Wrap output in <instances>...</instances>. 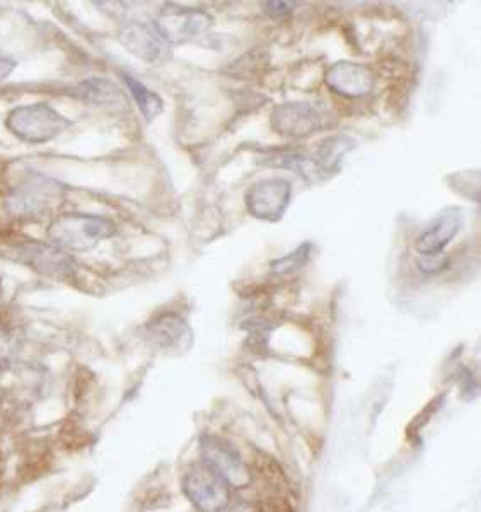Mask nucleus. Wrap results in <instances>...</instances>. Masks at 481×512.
Here are the masks:
<instances>
[{
    "mask_svg": "<svg viewBox=\"0 0 481 512\" xmlns=\"http://www.w3.org/2000/svg\"><path fill=\"white\" fill-rule=\"evenodd\" d=\"M18 352V338L16 335L0 326V366H7Z\"/></svg>",
    "mask_w": 481,
    "mask_h": 512,
    "instance_id": "obj_18",
    "label": "nucleus"
},
{
    "mask_svg": "<svg viewBox=\"0 0 481 512\" xmlns=\"http://www.w3.org/2000/svg\"><path fill=\"white\" fill-rule=\"evenodd\" d=\"M270 125L287 139H308L326 127V115L313 103L290 101L273 108Z\"/></svg>",
    "mask_w": 481,
    "mask_h": 512,
    "instance_id": "obj_6",
    "label": "nucleus"
},
{
    "mask_svg": "<svg viewBox=\"0 0 481 512\" xmlns=\"http://www.w3.org/2000/svg\"><path fill=\"white\" fill-rule=\"evenodd\" d=\"M326 84L333 93L343 98H362L372 93L376 86V76L367 65L355 62H337L326 70Z\"/></svg>",
    "mask_w": 481,
    "mask_h": 512,
    "instance_id": "obj_12",
    "label": "nucleus"
},
{
    "mask_svg": "<svg viewBox=\"0 0 481 512\" xmlns=\"http://www.w3.org/2000/svg\"><path fill=\"white\" fill-rule=\"evenodd\" d=\"M464 216L458 207H449L439 212L418 234L417 251L420 256L442 255L463 229Z\"/></svg>",
    "mask_w": 481,
    "mask_h": 512,
    "instance_id": "obj_10",
    "label": "nucleus"
},
{
    "mask_svg": "<svg viewBox=\"0 0 481 512\" xmlns=\"http://www.w3.org/2000/svg\"><path fill=\"white\" fill-rule=\"evenodd\" d=\"M263 12L267 14L270 19H284L290 16V12L296 9L294 2H263Z\"/></svg>",
    "mask_w": 481,
    "mask_h": 512,
    "instance_id": "obj_20",
    "label": "nucleus"
},
{
    "mask_svg": "<svg viewBox=\"0 0 481 512\" xmlns=\"http://www.w3.org/2000/svg\"><path fill=\"white\" fill-rule=\"evenodd\" d=\"M16 67H18L16 60L0 55V82L6 81L7 77L11 76Z\"/></svg>",
    "mask_w": 481,
    "mask_h": 512,
    "instance_id": "obj_21",
    "label": "nucleus"
},
{
    "mask_svg": "<svg viewBox=\"0 0 481 512\" xmlns=\"http://www.w3.org/2000/svg\"><path fill=\"white\" fill-rule=\"evenodd\" d=\"M0 294H2V277H0Z\"/></svg>",
    "mask_w": 481,
    "mask_h": 512,
    "instance_id": "obj_22",
    "label": "nucleus"
},
{
    "mask_svg": "<svg viewBox=\"0 0 481 512\" xmlns=\"http://www.w3.org/2000/svg\"><path fill=\"white\" fill-rule=\"evenodd\" d=\"M447 258L444 253L442 255L420 256L418 258V268L424 274H441L442 270H446Z\"/></svg>",
    "mask_w": 481,
    "mask_h": 512,
    "instance_id": "obj_19",
    "label": "nucleus"
},
{
    "mask_svg": "<svg viewBox=\"0 0 481 512\" xmlns=\"http://www.w3.org/2000/svg\"><path fill=\"white\" fill-rule=\"evenodd\" d=\"M69 98L81 101L84 105L98 106V108H115L125 105V94L120 86L105 77H89L77 82L64 91Z\"/></svg>",
    "mask_w": 481,
    "mask_h": 512,
    "instance_id": "obj_13",
    "label": "nucleus"
},
{
    "mask_svg": "<svg viewBox=\"0 0 481 512\" xmlns=\"http://www.w3.org/2000/svg\"><path fill=\"white\" fill-rule=\"evenodd\" d=\"M120 41L128 52L144 60L147 64L164 62L171 55V45L157 33L154 24L132 21L123 26L120 31Z\"/></svg>",
    "mask_w": 481,
    "mask_h": 512,
    "instance_id": "obj_9",
    "label": "nucleus"
},
{
    "mask_svg": "<svg viewBox=\"0 0 481 512\" xmlns=\"http://www.w3.org/2000/svg\"><path fill=\"white\" fill-rule=\"evenodd\" d=\"M145 338L166 354H181L192 345V328L181 316L164 313L149 321L144 328Z\"/></svg>",
    "mask_w": 481,
    "mask_h": 512,
    "instance_id": "obj_11",
    "label": "nucleus"
},
{
    "mask_svg": "<svg viewBox=\"0 0 481 512\" xmlns=\"http://www.w3.org/2000/svg\"><path fill=\"white\" fill-rule=\"evenodd\" d=\"M157 33L168 45H183L207 35L214 19L200 7L174 6L166 4L152 21Z\"/></svg>",
    "mask_w": 481,
    "mask_h": 512,
    "instance_id": "obj_5",
    "label": "nucleus"
},
{
    "mask_svg": "<svg viewBox=\"0 0 481 512\" xmlns=\"http://www.w3.org/2000/svg\"><path fill=\"white\" fill-rule=\"evenodd\" d=\"M0 256L48 279H72L79 268L74 255L58 250L48 241H36L31 238L19 239L14 243L0 246Z\"/></svg>",
    "mask_w": 481,
    "mask_h": 512,
    "instance_id": "obj_3",
    "label": "nucleus"
},
{
    "mask_svg": "<svg viewBox=\"0 0 481 512\" xmlns=\"http://www.w3.org/2000/svg\"><path fill=\"white\" fill-rule=\"evenodd\" d=\"M355 147L354 140L347 137V135H335L330 139L323 140L318 151L314 154L313 158L318 163L319 169L323 171L325 178L330 176V173H337L342 164V159L348 151H352Z\"/></svg>",
    "mask_w": 481,
    "mask_h": 512,
    "instance_id": "obj_15",
    "label": "nucleus"
},
{
    "mask_svg": "<svg viewBox=\"0 0 481 512\" xmlns=\"http://www.w3.org/2000/svg\"><path fill=\"white\" fill-rule=\"evenodd\" d=\"M69 118L47 103L16 106L6 117V128L24 144L40 146L57 139L69 130Z\"/></svg>",
    "mask_w": 481,
    "mask_h": 512,
    "instance_id": "obj_4",
    "label": "nucleus"
},
{
    "mask_svg": "<svg viewBox=\"0 0 481 512\" xmlns=\"http://www.w3.org/2000/svg\"><path fill=\"white\" fill-rule=\"evenodd\" d=\"M67 187L62 181L28 169L4 198L7 216L18 221H35L47 216L64 202Z\"/></svg>",
    "mask_w": 481,
    "mask_h": 512,
    "instance_id": "obj_1",
    "label": "nucleus"
},
{
    "mask_svg": "<svg viewBox=\"0 0 481 512\" xmlns=\"http://www.w3.org/2000/svg\"><path fill=\"white\" fill-rule=\"evenodd\" d=\"M203 460L205 466L212 470L215 475L224 478L227 477L234 483H239L241 477H244V468L241 466L238 456H232V451L226 448L219 441H203Z\"/></svg>",
    "mask_w": 481,
    "mask_h": 512,
    "instance_id": "obj_14",
    "label": "nucleus"
},
{
    "mask_svg": "<svg viewBox=\"0 0 481 512\" xmlns=\"http://www.w3.org/2000/svg\"><path fill=\"white\" fill-rule=\"evenodd\" d=\"M313 245L311 243H304L299 246L297 250L292 251L287 256H282L279 260L272 262V270L275 274L285 275L294 274L297 270H301L306 263H308L309 255H311Z\"/></svg>",
    "mask_w": 481,
    "mask_h": 512,
    "instance_id": "obj_17",
    "label": "nucleus"
},
{
    "mask_svg": "<svg viewBox=\"0 0 481 512\" xmlns=\"http://www.w3.org/2000/svg\"><path fill=\"white\" fill-rule=\"evenodd\" d=\"M123 82L127 86L128 93L132 94L135 103L139 106V110L142 111L145 120L152 122L156 120L161 113L164 111V101L159 94L154 93L152 89L147 88L144 82H140L139 79L130 76V74H123Z\"/></svg>",
    "mask_w": 481,
    "mask_h": 512,
    "instance_id": "obj_16",
    "label": "nucleus"
},
{
    "mask_svg": "<svg viewBox=\"0 0 481 512\" xmlns=\"http://www.w3.org/2000/svg\"><path fill=\"white\" fill-rule=\"evenodd\" d=\"M183 490L190 502L203 512L219 511L229 501L226 483L207 466L186 473Z\"/></svg>",
    "mask_w": 481,
    "mask_h": 512,
    "instance_id": "obj_8",
    "label": "nucleus"
},
{
    "mask_svg": "<svg viewBox=\"0 0 481 512\" xmlns=\"http://www.w3.org/2000/svg\"><path fill=\"white\" fill-rule=\"evenodd\" d=\"M118 227L110 217L86 212H65L53 217L47 227V241L65 253H86L113 238Z\"/></svg>",
    "mask_w": 481,
    "mask_h": 512,
    "instance_id": "obj_2",
    "label": "nucleus"
},
{
    "mask_svg": "<svg viewBox=\"0 0 481 512\" xmlns=\"http://www.w3.org/2000/svg\"><path fill=\"white\" fill-rule=\"evenodd\" d=\"M292 197V183L285 178H267L258 181L244 195V204L251 216L260 221L282 219Z\"/></svg>",
    "mask_w": 481,
    "mask_h": 512,
    "instance_id": "obj_7",
    "label": "nucleus"
}]
</instances>
